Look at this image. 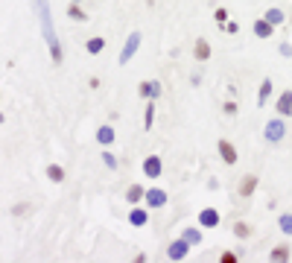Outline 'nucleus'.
<instances>
[{
	"instance_id": "393cba45",
	"label": "nucleus",
	"mask_w": 292,
	"mask_h": 263,
	"mask_svg": "<svg viewBox=\"0 0 292 263\" xmlns=\"http://www.w3.org/2000/svg\"><path fill=\"white\" fill-rule=\"evenodd\" d=\"M68 15H70V18H73V21H85V12H82V9H79V6H76V3H73V6H70V9H68Z\"/></svg>"
},
{
	"instance_id": "0eeeda50",
	"label": "nucleus",
	"mask_w": 292,
	"mask_h": 263,
	"mask_svg": "<svg viewBox=\"0 0 292 263\" xmlns=\"http://www.w3.org/2000/svg\"><path fill=\"white\" fill-rule=\"evenodd\" d=\"M146 205H149V208H164V205H167V193L158 190V187L146 190Z\"/></svg>"
},
{
	"instance_id": "f257e3e1",
	"label": "nucleus",
	"mask_w": 292,
	"mask_h": 263,
	"mask_svg": "<svg viewBox=\"0 0 292 263\" xmlns=\"http://www.w3.org/2000/svg\"><path fill=\"white\" fill-rule=\"evenodd\" d=\"M35 12H38V21H41V32H44L47 44H50V56L56 64H61V47H58L56 29H53V15H50V3L47 0H35Z\"/></svg>"
},
{
	"instance_id": "b1692460",
	"label": "nucleus",
	"mask_w": 292,
	"mask_h": 263,
	"mask_svg": "<svg viewBox=\"0 0 292 263\" xmlns=\"http://www.w3.org/2000/svg\"><path fill=\"white\" fill-rule=\"evenodd\" d=\"M152 120H155V106L149 103V106H146V120H143V129H146V132L152 129Z\"/></svg>"
},
{
	"instance_id": "9b49d317",
	"label": "nucleus",
	"mask_w": 292,
	"mask_h": 263,
	"mask_svg": "<svg viewBox=\"0 0 292 263\" xmlns=\"http://www.w3.org/2000/svg\"><path fill=\"white\" fill-rule=\"evenodd\" d=\"M96 141L103 146L114 144V129H111V126H100V129H96Z\"/></svg>"
},
{
	"instance_id": "a211bd4d",
	"label": "nucleus",
	"mask_w": 292,
	"mask_h": 263,
	"mask_svg": "<svg viewBox=\"0 0 292 263\" xmlns=\"http://www.w3.org/2000/svg\"><path fill=\"white\" fill-rule=\"evenodd\" d=\"M85 47H88V53H93V56H96V53H103L105 41H103V38H91V41H88Z\"/></svg>"
},
{
	"instance_id": "5701e85b",
	"label": "nucleus",
	"mask_w": 292,
	"mask_h": 263,
	"mask_svg": "<svg viewBox=\"0 0 292 263\" xmlns=\"http://www.w3.org/2000/svg\"><path fill=\"white\" fill-rule=\"evenodd\" d=\"M280 231H283V234H292V214L280 216Z\"/></svg>"
},
{
	"instance_id": "aec40b11",
	"label": "nucleus",
	"mask_w": 292,
	"mask_h": 263,
	"mask_svg": "<svg viewBox=\"0 0 292 263\" xmlns=\"http://www.w3.org/2000/svg\"><path fill=\"white\" fill-rule=\"evenodd\" d=\"M184 240L190 243V246H199V243H202V234H199L196 228H187V231H184Z\"/></svg>"
},
{
	"instance_id": "412c9836",
	"label": "nucleus",
	"mask_w": 292,
	"mask_h": 263,
	"mask_svg": "<svg viewBox=\"0 0 292 263\" xmlns=\"http://www.w3.org/2000/svg\"><path fill=\"white\" fill-rule=\"evenodd\" d=\"M266 21H269V24H283V12H280V9H269Z\"/></svg>"
},
{
	"instance_id": "4468645a",
	"label": "nucleus",
	"mask_w": 292,
	"mask_h": 263,
	"mask_svg": "<svg viewBox=\"0 0 292 263\" xmlns=\"http://www.w3.org/2000/svg\"><path fill=\"white\" fill-rule=\"evenodd\" d=\"M196 59H199V61L210 59V44L205 41V38H199V41H196Z\"/></svg>"
},
{
	"instance_id": "f3484780",
	"label": "nucleus",
	"mask_w": 292,
	"mask_h": 263,
	"mask_svg": "<svg viewBox=\"0 0 292 263\" xmlns=\"http://www.w3.org/2000/svg\"><path fill=\"white\" fill-rule=\"evenodd\" d=\"M140 199H146L143 187H138V184H135V187H128V202L135 205V202H140Z\"/></svg>"
},
{
	"instance_id": "4be33fe9",
	"label": "nucleus",
	"mask_w": 292,
	"mask_h": 263,
	"mask_svg": "<svg viewBox=\"0 0 292 263\" xmlns=\"http://www.w3.org/2000/svg\"><path fill=\"white\" fill-rule=\"evenodd\" d=\"M47 176H50V181H61L64 179V170L53 164V167H47Z\"/></svg>"
},
{
	"instance_id": "f03ea898",
	"label": "nucleus",
	"mask_w": 292,
	"mask_h": 263,
	"mask_svg": "<svg viewBox=\"0 0 292 263\" xmlns=\"http://www.w3.org/2000/svg\"><path fill=\"white\" fill-rule=\"evenodd\" d=\"M138 44H140V32H132L128 41H126V47L120 50V59H117V61H120V64H128V59L138 53Z\"/></svg>"
},
{
	"instance_id": "423d86ee",
	"label": "nucleus",
	"mask_w": 292,
	"mask_h": 263,
	"mask_svg": "<svg viewBox=\"0 0 292 263\" xmlns=\"http://www.w3.org/2000/svg\"><path fill=\"white\" fill-rule=\"evenodd\" d=\"M143 173H146L149 179H158V176H161V158H158V155H149L146 161H143Z\"/></svg>"
},
{
	"instance_id": "6e6552de",
	"label": "nucleus",
	"mask_w": 292,
	"mask_h": 263,
	"mask_svg": "<svg viewBox=\"0 0 292 263\" xmlns=\"http://www.w3.org/2000/svg\"><path fill=\"white\" fill-rule=\"evenodd\" d=\"M138 94L146 96V100H155V96L161 94V82H140L138 85Z\"/></svg>"
},
{
	"instance_id": "20e7f679",
	"label": "nucleus",
	"mask_w": 292,
	"mask_h": 263,
	"mask_svg": "<svg viewBox=\"0 0 292 263\" xmlns=\"http://www.w3.org/2000/svg\"><path fill=\"white\" fill-rule=\"evenodd\" d=\"M199 225L202 228H216L219 225V211H216V208H205V211L199 214Z\"/></svg>"
},
{
	"instance_id": "6ab92c4d",
	"label": "nucleus",
	"mask_w": 292,
	"mask_h": 263,
	"mask_svg": "<svg viewBox=\"0 0 292 263\" xmlns=\"http://www.w3.org/2000/svg\"><path fill=\"white\" fill-rule=\"evenodd\" d=\"M269 257H272V260H286V257H289V249H286V246H278V249H272V254H269Z\"/></svg>"
},
{
	"instance_id": "2eb2a0df",
	"label": "nucleus",
	"mask_w": 292,
	"mask_h": 263,
	"mask_svg": "<svg viewBox=\"0 0 292 263\" xmlns=\"http://www.w3.org/2000/svg\"><path fill=\"white\" fill-rule=\"evenodd\" d=\"M254 184H257V176H245V179L240 181V193H243V196H251V193H254Z\"/></svg>"
},
{
	"instance_id": "39448f33",
	"label": "nucleus",
	"mask_w": 292,
	"mask_h": 263,
	"mask_svg": "<svg viewBox=\"0 0 292 263\" xmlns=\"http://www.w3.org/2000/svg\"><path fill=\"white\" fill-rule=\"evenodd\" d=\"M187 249H190V243H187L184 237H181V240H175L173 246L167 249V257H170V260H181V257L187 254Z\"/></svg>"
},
{
	"instance_id": "bb28decb",
	"label": "nucleus",
	"mask_w": 292,
	"mask_h": 263,
	"mask_svg": "<svg viewBox=\"0 0 292 263\" xmlns=\"http://www.w3.org/2000/svg\"><path fill=\"white\" fill-rule=\"evenodd\" d=\"M103 164H105V167H111V170H114V167H117V158L105 152V155H103Z\"/></svg>"
},
{
	"instance_id": "9d476101",
	"label": "nucleus",
	"mask_w": 292,
	"mask_h": 263,
	"mask_svg": "<svg viewBox=\"0 0 292 263\" xmlns=\"http://www.w3.org/2000/svg\"><path fill=\"white\" fill-rule=\"evenodd\" d=\"M278 111L283 114V117H289V114H292V91L280 94V100H278Z\"/></svg>"
},
{
	"instance_id": "a878e982",
	"label": "nucleus",
	"mask_w": 292,
	"mask_h": 263,
	"mask_svg": "<svg viewBox=\"0 0 292 263\" xmlns=\"http://www.w3.org/2000/svg\"><path fill=\"white\" fill-rule=\"evenodd\" d=\"M234 234L245 240V234H248V225H243V222H237V225H234Z\"/></svg>"
},
{
	"instance_id": "f8f14e48",
	"label": "nucleus",
	"mask_w": 292,
	"mask_h": 263,
	"mask_svg": "<svg viewBox=\"0 0 292 263\" xmlns=\"http://www.w3.org/2000/svg\"><path fill=\"white\" fill-rule=\"evenodd\" d=\"M146 219H149V214H146V211H140V208H135V211L128 214V222H132V225H135V228L146 225Z\"/></svg>"
},
{
	"instance_id": "ddd939ff",
	"label": "nucleus",
	"mask_w": 292,
	"mask_h": 263,
	"mask_svg": "<svg viewBox=\"0 0 292 263\" xmlns=\"http://www.w3.org/2000/svg\"><path fill=\"white\" fill-rule=\"evenodd\" d=\"M272 26H275V24H269L266 18H263V21H257V24H254V36L257 38H269V36H272Z\"/></svg>"
},
{
	"instance_id": "c756f323",
	"label": "nucleus",
	"mask_w": 292,
	"mask_h": 263,
	"mask_svg": "<svg viewBox=\"0 0 292 263\" xmlns=\"http://www.w3.org/2000/svg\"><path fill=\"white\" fill-rule=\"evenodd\" d=\"M237 260V254H231V251H228V254H222V263H234Z\"/></svg>"
},
{
	"instance_id": "1a4fd4ad",
	"label": "nucleus",
	"mask_w": 292,
	"mask_h": 263,
	"mask_svg": "<svg viewBox=\"0 0 292 263\" xmlns=\"http://www.w3.org/2000/svg\"><path fill=\"white\" fill-rule=\"evenodd\" d=\"M219 155L225 164H237V149H234L228 141H219Z\"/></svg>"
},
{
	"instance_id": "7c9ffc66",
	"label": "nucleus",
	"mask_w": 292,
	"mask_h": 263,
	"mask_svg": "<svg viewBox=\"0 0 292 263\" xmlns=\"http://www.w3.org/2000/svg\"><path fill=\"white\" fill-rule=\"evenodd\" d=\"M73 3H79V0H73Z\"/></svg>"
},
{
	"instance_id": "dca6fc26",
	"label": "nucleus",
	"mask_w": 292,
	"mask_h": 263,
	"mask_svg": "<svg viewBox=\"0 0 292 263\" xmlns=\"http://www.w3.org/2000/svg\"><path fill=\"white\" fill-rule=\"evenodd\" d=\"M269 94H272V79H263V85H260V94H257V106H266Z\"/></svg>"
},
{
	"instance_id": "cd10ccee",
	"label": "nucleus",
	"mask_w": 292,
	"mask_h": 263,
	"mask_svg": "<svg viewBox=\"0 0 292 263\" xmlns=\"http://www.w3.org/2000/svg\"><path fill=\"white\" fill-rule=\"evenodd\" d=\"M216 21H219V24L222 21H228V12H225V9H216Z\"/></svg>"
},
{
	"instance_id": "7ed1b4c3",
	"label": "nucleus",
	"mask_w": 292,
	"mask_h": 263,
	"mask_svg": "<svg viewBox=\"0 0 292 263\" xmlns=\"http://www.w3.org/2000/svg\"><path fill=\"white\" fill-rule=\"evenodd\" d=\"M283 135H286L283 120H269V123H266V141L278 144V141H283Z\"/></svg>"
},
{
	"instance_id": "c85d7f7f",
	"label": "nucleus",
	"mask_w": 292,
	"mask_h": 263,
	"mask_svg": "<svg viewBox=\"0 0 292 263\" xmlns=\"http://www.w3.org/2000/svg\"><path fill=\"white\" fill-rule=\"evenodd\" d=\"M280 56H292V47H289V44H280Z\"/></svg>"
}]
</instances>
